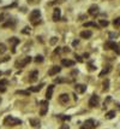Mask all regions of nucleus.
<instances>
[{"label":"nucleus","instance_id":"obj_19","mask_svg":"<svg viewBox=\"0 0 120 129\" xmlns=\"http://www.w3.org/2000/svg\"><path fill=\"white\" fill-rule=\"evenodd\" d=\"M45 84L41 83L39 84V86H34V87H30V92H40L41 89H42V87H43Z\"/></svg>","mask_w":120,"mask_h":129},{"label":"nucleus","instance_id":"obj_2","mask_svg":"<svg viewBox=\"0 0 120 129\" xmlns=\"http://www.w3.org/2000/svg\"><path fill=\"white\" fill-rule=\"evenodd\" d=\"M41 11L40 10H33L30 12V16H29V19L30 22L33 23L34 25H37L39 23H41Z\"/></svg>","mask_w":120,"mask_h":129},{"label":"nucleus","instance_id":"obj_32","mask_svg":"<svg viewBox=\"0 0 120 129\" xmlns=\"http://www.w3.org/2000/svg\"><path fill=\"white\" fill-rule=\"evenodd\" d=\"M22 33L23 34H30V28H29V27H25V28L22 30Z\"/></svg>","mask_w":120,"mask_h":129},{"label":"nucleus","instance_id":"obj_42","mask_svg":"<svg viewBox=\"0 0 120 129\" xmlns=\"http://www.w3.org/2000/svg\"><path fill=\"white\" fill-rule=\"evenodd\" d=\"M28 3H30V4H34V3H36V0H28Z\"/></svg>","mask_w":120,"mask_h":129},{"label":"nucleus","instance_id":"obj_4","mask_svg":"<svg viewBox=\"0 0 120 129\" xmlns=\"http://www.w3.org/2000/svg\"><path fill=\"white\" fill-rule=\"evenodd\" d=\"M95 127H96V123H95L94 119H86L84 124H83L82 129H94Z\"/></svg>","mask_w":120,"mask_h":129},{"label":"nucleus","instance_id":"obj_29","mask_svg":"<svg viewBox=\"0 0 120 129\" xmlns=\"http://www.w3.org/2000/svg\"><path fill=\"white\" fill-rule=\"evenodd\" d=\"M16 93H17V94H23V95H29V94H30L29 90H17Z\"/></svg>","mask_w":120,"mask_h":129},{"label":"nucleus","instance_id":"obj_7","mask_svg":"<svg viewBox=\"0 0 120 129\" xmlns=\"http://www.w3.org/2000/svg\"><path fill=\"white\" fill-rule=\"evenodd\" d=\"M58 100H59V103H60L61 105H67V103H69V100H70L69 94H66V93H63V94H60Z\"/></svg>","mask_w":120,"mask_h":129},{"label":"nucleus","instance_id":"obj_11","mask_svg":"<svg viewBox=\"0 0 120 129\" xmlns=\"http://www.w3.org/2000/svg\"><path fill=\"white\" fill-rule=\"evenodd\" d=\"M9 44L11 45L12 52L15 53V52H16V45L19 44V39H17V38H11V39H9Z\"/></svg>","mask_w":120,"mask_h":129},{"label":"nucleus","instance_id":"obj_1","mask_svg":"<svg viewBox=\"0 0 120 129\" xmlns=\"http://www.w3.org/2000/svg\"><path fill=\"white\" fill-rule=\"evenodd\" d=\"M21 123H22V121L19 118L13 117V116H6L4 119V125H6V127H15V125H18Z\"/></svg>","mask_w":120,"mask_h":129},{"label":"nucleus","instance_id":"obj_6","mask_svg":"<svg viewBox=\"0 0 120 129\" xmlns=\"http://www.w3.org/2000/svg\"><path fill=\"white\" fill-rule=\"evenodd\" d=\"M30 62H31V57H25V58H23L22 60H19V62L16 63V67L17 68H24Z\"/></svg>","mask_w":120,"mask_h":129},{"label":"nucleus","instance_id":"obj_35","mask_svg":"<svg viewBox=\"0 0 120 129\" xmlns=\"http://www.w3.org/2000/svg\"><path fill=\"white\" fill-rule=\"evenodd\" d=\"M6 84H7V80H5V79L0 80V86H6Z\"/></svg>","mask_w":120,"mask_h":129},{"label":"nucleus","instance_id":"obj_22","mask_svg":"<svg viewBox=\"0 0 120 129\" xmlns=\"http://www.w3.org/2000/svg\"><path fill=\"white\" fill-rule=\"evenodd\" d=\"M84 27H95V28H98L100 25L97 24V23H95V22H86V23H84Z\"/></svg>","mask_w":120,"mask_h":129},{"label":"nucleus","instance_id":"obj_47","mask_svg":"<svg viewBox=\"0 0 120 129\" xmlns=\"http://www.w3.org/2000/svg\"><path fill=\"white\" fill-rule=\"evenodd\" d=\"M0 103H1V98H0Z\"/></svg>","mask_w":120,"mask_h":129},{"label":"nucleus","instance_id":"obj_43","mask_svg":"<svg viewBox=\"0 0 120 129\" xmlns=\"http://www.w3.org/2000/svg\"><path fill=\"white\" fill-rule=\"evenodd\" d=\"M64 51H65V52H70V50L67 48V47H64Z\"/></svg>","mask_w":120,"mask_h":129},{"label":"nucleus","instance_id":"obj_20","mask_svg":"<svg viewBox=\"0 0 120 129\" xmlns=\"http://www.w3.org/2000/svg\"><path fill=\"white\" fill-rule=\"evenodd\" d=\"M114 117H115V111H114V110L108 111V112L106 113V118H107V119H113Z\"/></svg>","mask_w":120,"mask_h":129},{"label":"nucleus","instance_id":"obj_39","mask_svg":"<svg viewBox=\"0 0 120 129\" xmlns=\"http://www.w3.org/2000/svg\"><path fill=\"white\" fill-rule=\"evenodd\" d=\"M9 58H10V57H5L4 59H1V60H0V63H3V62H7V60H9Z\"/></svg>","mask_w":120,"mask_h":129},{"label":"nucleus","instance_id":"obj_24","mask_svg":"<svg viewBox=\"0 0 120 129\" xmlns=\"http://www.w3.org/2000/svg\"><path fill=\"white\" fill-rule=\"evenodd\" d=\"M108 89H109V80L106 79L103 81V90L106 92V90H108Z\"/></svg>","mask_w":120,"mask_h":129},{"label":"nucleus","instance_id":"obj_14","mask_svg":"<svg viewBox=\"0 0 120 129\" xmlns=\"http://www.w3.org/2000/svg\"><path fill=\"white\" fill-rule=\"evenodd\" d=\"M60 70H61V68L55 65V67H52V69L48 71V75L49 76H54V75H57V74L60 73Z\"/></svg>","mask_w":120,"mask_h":129},{"label":"nucleus","instance_id":"obj_16","mask_svg":"<svg viewBox=\"0 0 120 129\" xmlns=\"http://www.w3.org/2000/svg\"><path fill=\"white\" fill-rule=\"evenodd\" d=\"M16 25V19H9L6 23L3 24V28H13Z\"/></svg>","mask_w":120,"mask_h":129},{"label":"nucleus","instance_id":"obj_41","mask_svg":"<svg viewBox=\"0 0 120 129\" xmlns=\"http://www.w3.org/2000/svg\"><path fill=\"white\" fill-rule=\"evenodd\" d=\"M109 36H110V38H114V36H115V38H116L118 35H116V34H113V33H112V34H110V35H109Z\"/></svg>","mask_w":120,"mask_h":129},{"label":"nucleus","instance_id":"obj_45","mask_svg":"<svg viewBox=\"0 0 120 129\" xmlns=\"http://www.w3.org/2000/svg\"><path fill=\"white\" fill-rule=\"evenodd\" d=\"M65 0H57V3H64Z\"/></svg>","mask_w":120,"mask_h":129},{"label":"nucleus","instance_id":"obj_15","mask_svg":"<svg viewBox=\"0 0 120 129\" xmlns=\"http://www.w3.org/2000/svg\"><path fill=\"white\" fill-rule=\"evenodd\" d=\"M53 92H54V86L51 84V86H48V88H47V92H46V98L49 100L52 99V96H53Z\"/></svg>","mask_w":120,"mask_h":129},{"label":"nucleus","instance_id":"obj_30","mask_svg":"<svg viewBox=\"0 0 120 129\" xmlns=\"http://www.w3.org/2000/svg\"><path fill=\"white\" fill-rule=\"evenodd\" d=\"M59 118L63 119V121H69V119H71V117H70V116H66V115H59Z\"/></svg>","mask_w":120,"mask_h":129},{"label":"nucleus","instance_id":"obj_23","mask_svg":"<svg viewBox=\"0 0 120 129\" xmlns=\"http://www.w3.org/2000/svg\"><path fill=\"white\" fill-rule=\"evenodd\" d=\"M30 123L33 127H40V121L39 119H34V118H31L30 119Z\"/></svg>","mask_w":120,"mask_h":129},{"label":"nucleus","instance_id":"obj_13","mask_svg":"<svg viewBox=\"0 0 120 129\" xmlns=\"http://www.w3.org/2000/svg\"><path fill=\"white\" fill-rule=\"evenodd\" d=\"M39 77V71L37 70H34L31 73L29 74V82H35L36 80Z\"/></svg>","mask_w":120,"mask_h":129},{"label":"nucleus","instance_id":"obj_31","mask_svg":"<svg viewBox=\"0 0 120 129\" xmlns=\"http://www.w3.org/2000/svg\"><path fill=\"white\" fill-rule=\"evenodd\" d=\"M54 82H55V83H61V82H66V79H61V77H60V79H55V80H54Z\"/></svg>","mask_w":120,"mask_h":129},{"label":"nucleus","instance_id":"obj_40","mask_svg":"<svg viewBox=\"0 0 120 129\" xmlns=\"http://www.w3.org/2000/svg\"><path fill=\"white\" fill-rule=\"evenodd\" d=\"M60 52H61V50H60V47H58L57 50L54 51V53H60Z\"/></svg>","mask_w":120,"mask_h":129},{"label":"nucleus","instance_id":"obj_44","mask_svg":"<svg viewBox=\"0 0 120 129\" xmlns=\"http://www.w3.org/2000/svg\"><path fill=\"white\" fill-rule=\"evenodd\" d=\"M76 45H78V40H77V41H73V46H76Z\"/></svg>","mask_w":120,"mask_h":129},{"label":"nucleus","instance_id":"obj_5","mask_svg":"<svg viewBox=\"0 0 120 129\" xmlns=\"http://www.w3.org/2000/svg\"><path fill=\"white\" fill-rule=\"evenodd\" d=\"M98 103H100V98H98V95L94 94V95L89 99V106L90 107H96L97 105H98Z\"/></svg>","mask_w":120,"mask_h":129},{"label":"nucleus","instance_id":"obj_8","mask_svg":"<svg viewBox=\"0 0 120 129\" xmlns=\"http://www.w3.org/2000/svg\"><path fill=\"white\" fill-rule=\"evenodd\" d=\"M98 10H100V9H98V6L97 5H91L90 6V7H89V15H90V16H92V17H96V15H98Z\"/></svg>","mask_w":120,"mask_h":129},{"label":"nucleus","instance_id":"obj_9","mask_svg":"<svg viewBox=\"0 0 120 129\" xmlns=\"http://www.w3.org/2000/svg\"><path fill=\"white\" fill-rule=\"evenodd\" d=\"M48 111V101H41V110H40V115L41 116H45Z\"/></svg>","mask_w":120,"mask_h":129},{"label":"nucleus","instance_id":"obj_46","mask_svg":"<svg viewBox=\"0 0 120 129\" xmlns=\"http://www.w3.org/2000/svg\"><path fill=\"white\" fill-rule=\"evenodd\" d=\"M1 75H3V73H1V71H0V76H1Z\"/></svg>","mask_w":120,"mask_h":129},{"label":"nucleus","instance_id":"obj_34","mask_svg":"<svg viewBox=\"0 0 120 129\" xmlns=\"http://www.w3.org/2000/svg\"><path fill=\"white\" fill-rule=\"evenodd\" d=\"M6 17H7V15H5V13H1V15H0V22H4Z\"/></svg>","mask_w":120,"mask_h":129},{"label":"nucleus","instance_id":"obj_36","mask_svg":"<svg viewBox=\"0 0 120 129\" xmlns=\"http://www.w3.org/2000/svg\"><path fill=\"white\" fill-rule=\"evenodd\" d=\"M6 92V86H0V93H5Z\"/></svg>","mask_w":120,"mask_h":129},{"label":"nucleus","instance_id":"obj_28","mask_svg":"<svg viewBox=\"0 0 120 129\" xmlns=\"http://www.w3.org/2000/svg\"><path fill=\"white\" fill-rule=\"evenodd\" d=\"M43 60H45V59H43V57L42 56H36L35 57V62L36 63H42Z\"/></svg>","mask_w":120,"mask_h":129},{"label":"nucleus","instance_id":"obj_38","mask_svg":"<svg viewBox=\"0 0 120 129\" xmlns=\"http://www.w3.org/2000/svg\"><path fill=\"white\" fill-rule=\"evenodd\" d=\"M76 59H77L78 62H83V59H82V57H80V56H77V54H76Z\"/></svg>","mask_w":120,"mask_h":129},{"label":"nucleus","instance_id":"obj_25","mask_svg":"<svg viewBox=\"0 0 120 129\" xmlns=\"http://www.w3.org/2000/svg\"><path fill=\"white\" fill-rule=\"evenodd\" d=\"M109 23H108V21H104V19H100V27H107Z\"/></svg>","mask_w":120,"mask_h":129},{"label":"nucleus","instance_id":"obj_18","mask_svg":"<svg viewBox=\"0 0 120 129\" xmlns=\"http://www.w3.org/2000/svg\"><path fill=\"white\" fill-rule=\"evenodd\" d=\"M92 33L90 30H83L82 33H80V38H83V39H89V38H91Z\"/></svg>","mask_w":120,"mask_h":129},{"label":"nucleus","instance_id":"obj_21","mask_svg":"<svg viewBox=\"0 0 120 129\" xmlns=\"http://www.w3.org/2000/svg\"><path fill=\"white\" fill-rule=\"evenodd\" d=\"M109 71H110V67L108 65V67H106V68H104V69L102 70V71L100 73V77H102V76H104V75H107Z\"/></svg>","mask_w":120,"mask_h":129},{"label":"nucleus","instance_id":"obj_33","mask_svg":"<svg viewBox=\"0 0 120 129\" xmlns=\"http://www.w3.org/2000/svg\"><path fill=\"white\" fill-rule=\"evenodd\" d=\"M49 42H51V45H55V44L58 42V38H52V40L49 41Z\"/></svg>","mask_w":120,"mask_h":129},{"label":"nucleus","instance_id":"obj_37","mask_svg":"<svg viewBox=\"0 0 120 129\" xmlns=\"http://www.w3.org/2000/svg\"><path fill=\"white\" fill-rule=\"evenodd\" d=\"M60 129H70V127L67 125V124H63V125L60 127Z\"/></svg>","mask_w":120,"mask_h":129},{"label":"nucleus","instance_id":"obj_3","mask_svg":"<svg viewBox=\"0 0 120 129\" xmlns=\"http://www.w3.org/2000/svg\"><path fill=\"white\" fill-rule=\"evenodd\" d=\"M104 50H113V51H115L116 54L120 53L119 46L116 45L114 41H108V42H106V44H104Z\"/></svg>","mask_w":120,"mask_h":129},{"label":"nucleus","instance_id":"obj_26","mask_svg":"<svg viewBox=\"0 0 120 129\" xmlns=\"http://www.w3.org/2000/svg\"><path fill=\"white\" fill-rule=\"evenodd\" d=\"M113 25H114V27H116V28H118V27H120V17L115 18L114 21H113Z\"/></svg>","mask_w":120,"mask_h":129},{"label":"nucleus","instance_id":"obj_17","mask_svg":"<svg viewBox=\"0 0 120 129\" xmlns=\"http://www.w3.org/2000/svg\"><path fill=\"white\" fill-rule=\"evenodd\" d=\"M61 65H63V67H66V68L73 67L74 62L73 60H70V59H63V60H61Z\"/></svg>","mask_w":120,"mask_h":129},{"label":"nucleus","instance_id":"obj_10","mask_svg":"<svg viewBox=\"0 0 120 129\" xmlns=\"http://www.w3.org/2000/svg\"><path fill=\"white\" fill-rule=\"evenodd\" d=\"M60 17H61V10H60L59 7H55V9H54V12H53V21H54V22H58V21L60 19Z\"/></svg>","mask_w":120,"mask_h":129},{"label":"nucleus","instance_id":"obj_12","mask_svg":"<svg viewBox=\"0 0 120 129\" xmlns=\"http://www.w3.org/2000/svg\"><path fill=\"white\" fill-rule=\"evenodd\" d=\"M74 89H76V92H77V93H80V94H82V93H84V92L86 90V86H85V84L77 83L76 86H74Z\"/></svg>","mask_w":120,"mask_h":129},{"label":"nucleus","instance_id":"obj_27","mask_svg":"<svg viewBox=\"0 0 120 129\" xmlns=\"http://www.w3.org/2000/svg\"><path fill=\"white\" fill-rule=\"evenodd\" d=\"M6 46L4 45V44H0V54H3V53H5L6 52Z\"/></svg>","mask_w":120,"mask_h":129}]
</instances>
